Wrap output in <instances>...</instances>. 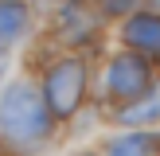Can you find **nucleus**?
I'll return each mask as SVG.
<instances>
[{"label": "nucleus", "mask_w": 160, "mask_h": 156, "mask_svg": "<svg viewBox=\"0 0 160 156\" xmlns=\"http://www.w3.org/2000/svg\"><path fill=\"white\" fill-rule=\"evenodd\" d=\"M106 90L109 98H125V101L148 94V62L141 55H117L106 70Z\"/></svg>", "instance_id": "7ed1b4c3"}, {"label": "nucleus", "mask_w": 160, "mask_h": 156, "mask_svg": "<svg viewBox=\"0 0 160 156\" xmlns=\"http://www.w3.org/2000/svg\"><path fill=\"white\" fill-rule=\"evenodd\" d=\"M82 90H86V62L82 59H62L47 70L43 78V101L51 109V117H70L82 101Z\"/></svg>", "instance_id": "f03ea898"}, {"label": "nucleus", "mask_w": 160, "mask_h": 156, "mask_svg": "<svg viewBox=\"0 0 160 156\" xmlns=\"http://www.w3.org/2000/svg\"><path fill=\"white\" fill-rule=\"evenodd\" d=\"M0 70H4V62H0Z\"/></svg>", "instance_id": "9d476101"}, {"label": "nucleus", "mask_w": 160, "mask_h": 156, "mask_svg": "<svg viewBox=\"0 0 160 156\" xmlns=\"http://www.w3.org/2000/svg\"><path fill=\"white\" fill-rule=\"evenodd\" d=\"M156 4H160V0H156Z\"/></svg>", "instance_id": "9b49d317"}, {"label": "nucleus", "mask_w": 160, "mask_h": 156, "mask_svg": "<svg viewBox=\"0 0 160 156\" xmlns=\"http://www.w3.org/2000/svg\"><path fill=\"white\" fill-rule=\"evenodd\" d=\"M0 133L12 148H39L51 137V109L28 82H16L0 98Z\"/></svg>", "instance_id": "f257e3e1"}, {"label": "nucleus", "mask_w": 160, "mask_h": 156, "mask_svg": "<svg viewBox=\"0 0 160 156\" xmlns=\"http://www.w3.org/2000/svg\"><path fill=\"white\" fill-rule=\"evenodd\" d=\"M28 31V12L20 0H0V43H16Z\"/></svg>", "instance_id": "423d86ee"}, {"label": "nucleus", "mask_w": 160, "mask_h": 156, "mask_svg": "<svg viewBox=\"0 0 160 156\" xmlns=\"http://www.w3.org/2000/svg\"><path fill=\"white\" fill-rule=\"evenodd\" d=\"M121 39L133 47V51L156 55V51H160V16H156V12H137V16H129V23L121 27Z\"/></svg>", "instance_id": "20e7f679"}, {"label": "nucleus", "mask_w": 160, "mask_h": 156, "mask_svg": "<svg viewBox=\"0 0 160 156\" xmlns=\"http://www.w3.org/2000/svg\"><path fill=\"white\" fill-rule=\"evenodd\" d=\"M156 55H160V51H156Z\"/></svg>", "instance_id": "f8f14e48"}, {"label": "nucleus", "mask_w": 160, "mask_h": 156, "mask_svg": "<svg viewBox=\"0 0 160 156\" xmlns=\"http://www.w3.org/2000/svg\"><path fill=\"white\" fill-rule=\"evenodd\" d=\"M117 121H121V125H148V121H160V86L148 90V98H145V94L133 98V105H125L121 113H117Z\"/></svg>", "instance_id": "39448f33"}, {"label": "nucleus", "mask_w": 160, "mask_h": 156, "mask_svg": "<svg viewBox=\"0 0 160 156\" xmlns=\"http://www.w3.org/2000/svg\"><path fill=\"white\" fill-rule=\"evenodd\" d=\"M152 148H160V137L152 133H133V137H121L109 144V156H148Z\"/></svg>", "instance_id": "0eeeda50"}, {"label": "nucleus", "mask_w": 160, "mask_h": 156, "mask_svg": "<svg viewBox=\"0 0 160 156\" xmlns=\"http://www.w3.org/2000/svg\"><path fill=\"white\" fill-rule=\"evenodd\" d=\"M133 4H137V0H102V8H106V12H113V16H121V12H129Z\"/></svg>", "instance_id": "6e6552de"}, {"label": "nucleus", "mask_w": 160, "mask_h": 156, "mask_svg": "<svg viewBox=\"0 0 160 156\" xmlns=\"http://www.w3.org/2000/svg\"><path fill=\"white\" fill-rule=\"evenodd\" d=\"M82 156H94V152H82Z\"/></svg>", "instance_id": "1a4fd4ad"}]
</instances>
